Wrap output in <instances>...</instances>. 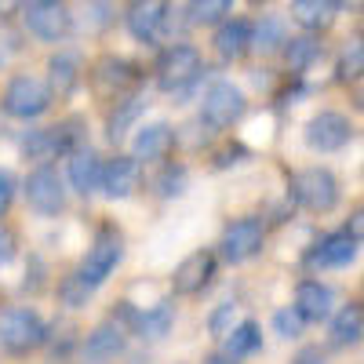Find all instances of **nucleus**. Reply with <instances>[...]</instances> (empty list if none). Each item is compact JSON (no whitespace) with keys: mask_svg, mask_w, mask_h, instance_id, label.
I'll list each match as a JSON object with an SVG mask.
<instances>
[{"mask_svg":"<svg viewBox=\"0 0 364 364\" xmlns=\"http://www.w3.org/2000/svg\"><path fill=\"white\" fill-rule=\"evenodd\" d=\"M288 41V29L281 15H266L259 26H252V51L259 55H277Z\"/></svg>","mask_w":364,"mask_h":364,"instance_id":"obj_30","label":"nucleus"},{"mask_svg":"<svg viewBox=\"0 0 364 364\" xmlns=\"http://www.w3.org/2000/svg\"><path fill=\"white\" fill-rule=\"evenodd\" d=\"M288 197L302 211H310V215H331V211L339 208V200H343V186H339V178H336V171H331V168L310 164V168L291 171Z\"/></svg>","mask_w":364,"mask_h":364,"instance_id":"obj_3","label":"nucleus"},{"mask_svg":"<svg viewBox=\"0 0 364 364\" xmlns=\"http://www.w3.org/2000/svg\"><path fill=\"white\" fill-rule=\"evenodd\" d=\"M211 48L223 63H240L252 51V22L248 18H223L215 37H211Z\"/></svg>","mask_w":364,"mask_h":364,"instance_id":"obj_22","label":"nucleus"},{"mask_svg":"<svg viewBox=\"0 0 364 364\" xmlns=\"http://www.w3.org/2000/svg\"><path fill=\"white\" fill-rule=\"evenodd\" d=\"M357 255H360V237L350 230H331L310 245L306 266L310 269H346L350 262H357Z\"/></svg>","mask_w":364,"mask_h":364,"instance_id":"obj_15","label":"nucleus"},{"mask_svg":"<svg viewBox=\"0 0 364 364\" xmlns=\"http://www.w3.org/2000/svg\"><path fill=\"white\" fill-rule=\"evenodd\" d=\"M124 350H128V331L120 328L113 317L99 321V324L80 339V357H84V364H113V360L124 357Z\"/></svg>","mask_w":364,"mask_h":364,"instance_id":"obj_16","label":"nucleus"},{"mask_svg":"<svg viewBox=\"0 0 364 364\" xmlns=\"http://www.w3.org/2000/svg\"><path fill=\"white\" fill-rule=\"evenodd\" d=\"M15 255H18V233L0 219V269H8L15 262Z\"/></svg>","mask_w":364,"mask_h":364,"instance_id":"obj_38","label":"nucleus"},{"mask_svg":"<svg viewBox=\"0 0 364 364\" xmlns=\"http://www.w3.org/2000/svg\"><path fill=\"white\" fill-rule=\"evenodd\" d=\"M18 190H22L29 211L41 215V219H58L66 211V200H70L66 178L55 171V164H33Z\"/></svg>","mask_w":364,"mask_h":364,"instance_id":"obj_8","label":"nucleus"},{"mask_svg":"<svg viewBox=\"0 0 364 364\" xmlns=\"http://www.w3.org/2000/svg\"><path fill=\"white\" fill-rule=\"evenodd\" d=\"M146 106H149V99L142 95L139 87L128 91V95H117V99H113V109H109V117H106V139L117 146L128 132H135V124H139V117L146 113Z\"/></svg>","mask_w":364,"mask_h":364,"instance_id":"obj_21","label":"nucleus"},{"mask_svg":"<svg viewBox=\"0 0 364 364\" xmlns=\"http://www.w3.org/2000/svg\"><path fill=\"white\" fill-rule=\"evenodd\" d=\"M339 80H360V73H364V44H360V37H353V41H346V48H343V55H339Z\"/></svg>","mask_w":364,"mask_h":364,"instance_id":"obj_33","label":"nucleus"},{"mask_svg":"<svg viewBox=\"0 0 364 364\" xmlns=\"http://www.w3.org/2000/svg\"><path fill=\"white\" fill-rule=\"evenodd\" d=\"M288 15L302 33H324V29H331V22H336L339 4L336 0H291Z\"/></svg>","mask_w":364,"mask_h":364,"instance_id":"obj_26","label":"nucleus"},{"mask_svg":"<svg viewBox=\"0 0 364 364\" xmlns=\"http://www.w3.org/2000/svg\"><path fill=\"white\" fill-rule=\"evenodd\" d=\"M200 128H208V132H215V135H223V132H230V128H237L240 120L248 117V95L240 91L233 80H226V77H219V80H211L204 91H200Z\"/></svg>","mask_w":364,"mask_h":364,"instance_id":"obj_5","label":"nucleus"},{"mask_svg":"<svg viewBox=\"0 0 364 364\" xmlns=\"http://www.w3.org/2000/svg\"><path fill=\"white\" fill-rule=\"evenodd\" d=\"M262 350V328L252 317H240L226 336L219 339V353H226L230 360H248Z\"/></svg>","mask_w":364,"mask_h":364,"instance_id":"obj_24","label":"nucleus"},{"mask_svg":"<svg viewBox=\"0 0 364 364\" xmlns=\"http://www.w3.org/2000/svg\"><path fill=\"white\" fill-rule=\"evenodd\" d=\"M248 4H269V0H248Z\"/></svg>","mask_w":364,"mask_h":364,"instance_id":"obj_43","label":"nucleus"},{"mask_svg":"<svg viewBox=\"0 0 364 364\" xmlns=\"http://www.w3.org/2000/svg\"><path fill=\"white\" fill-rule=\"evenodd\" d=\"M353 135H357V124L339 109L314 113L306 132H302V139H306V146L314 154H339V149H346L353 142Z\"/></svg>","mask_w":364,"mask_h":364,"instance_id":"obj_12","label":"nucleus"},{"mask_svg":"<svg viewBox=\"0 0 364 364\" xmlns=\"http://www.w3.org/2000/svg\"><path fill=\"white\" fill-rule=\"evenodd\" d=\"M273 331H277L281 339L295 343V339H302V331H306V321H302L291 306H281V310H273Z\"/></svg>","mask_w":364,"mask_h":364,"instance_id":"obj_34","label":"nucleus"},{"mask_svg":"<svg viewBox=\"0 0 364 364\" xmlns=\"http://www.w3.org/2000/svg\"><path fill=\"white\" fill-rule=\"evenodd\" d=\"M252 154H248V146L245 142H226L223 149H215L211 154V164H215L219 171H226V168H237V164H245Z\"/></svg>","mask_w":364,"mask_h":364,"instance_id":"obj_36","label":"nucleus"},{"mask_svg":"<svg viewBox=\"0 0 364 364\" xmlns=\"http://www.w3.org/2000/svg\"><path fill=\"white\" fill-rule=\"evenodd\" d=\"M339 8H353V11H360V0H336Z\"/></svg>","mask_w":364,"mask_h":364,"instance_id":"obj_42","label":"nucleus"},{"mask_svg":"<svg viewBox=\"0 0 364 364\" xmlns=\"http://www.w3.org/2000/svg\"><path fill=\"white\" fill-rule=\"evenodd\" d=\"M124 26L139 44H161L171 33V0H132Z\"/></svg>","mask_w":364,"mask_h":364,"instance_id":"obj_13","label":"nucleus"},{"mask_svg":"<svg viewBox=\"0 0 364 364\" xmlns=\"http://www.w3.org/2000/svg\"><path fill=\"white\" fill-rule=\"evenodd\" d=\"M91 299H95V288H91L77 269H73V273H66V277L58 281V302H63L66 310H84Z\"/></svg>","mask_w":364,"mask_h":364,"instance_id":"obj_31","label":"nucleus"},{"mask_svg":"<svg viewBox=\"0 0 364 364\" xmlns=\"http://www.w3.org/2000/svg\"><path fill=\"white\" fill-rule=\"evenodd\" d=\"M73 18V29L84 37H99L106 33V29L117 22V8H113V0H80V8Z\"/></svg>","mask_w":364,"mask_h":364,"instance_id":"obj_27","label":"nucleus"},{"mask_svg":"<svg viewBox=\"0 0 364 364\" xmlns=\"http://www.w3.org/2000/svg\"><path fill=\"white\" fill-rule=\"evenodd\" d=\"M87 124L80 117H66L58 124H48V128H33L22 135V157L33 161V164H51L58 157H70L73 149L87 146Z\"/></svg>","mask_w":364,"mask_h":364,"instance_id":"obj_2","label":"nucleus"},{"mask_svg":"<svg viewBox=\"0 0 364 364\" xmlns=\"http://www.w3.org/2000/svg\"><path fill=\"white\" fill-rule=\"evenodd\" d=\"M91 87L99 91L102 99H117V95H128L142 84V70L132 63L124 55H102L95 58V66H91Z\"/></svg>","mask_w":364,"mask_h":364,"instance_id":"obj_14","label":"nucleus"},{"mask_svg":"<svg viewBox=\"0 0 364 364\" xmlns=\"http://www.w3.org/2000/svg\"><path fill=\"white\" fill-rule=\"evenodd\" d=\"M237 321H240V306H237V302H219V306L211 310V317H208V331H211V339H223Z\"/></svg>","mask_w":364,"mask_h":364,"instance_id":"obj_35","label":"nucleus"},{"mask_svg":"<svg viewBox=\"0 0 364 364\" xmlns=\"http://www.w3.org/2000/svg\"><path fill=\"white\" fill-rule=\"evenodd\" d=\"M266 252V223L248 215V219H233L223 226V237H219V255L230 262V266H245L252 259H259Z\"/></svg>","mask_w":364,"mask_h":364,"instance_id":"obj_9","label":"nucleus"},{"mask_svg":"<svg viewBox=\"0 0 364 364\" xmlns=\"http://www.w3.org/2000/svg\"><path fill=\"white\" fill-rule=\"evenodd\" d=\"M186 190H190V168L182 161H164L161 171L154 175V193L161 200H178L186 197Z\"/></svg>","mask_w":364,"mask_h":364,"instance_id":"obj_29","label":"nucleus"},{"mask_svg":"<svg viewBox=\"0 0 364 364\" xmlns=\"http://www.w3.org/2000/svg\"><path fill=\"white\" fill-rule=\"evenodd\" d=\"M291 310L306 324H324L331 317V310H336V291H331V284H324L317 277H306V281L295 284Z\"/></svg>","mask_w":364,"mask_h":364,"instance_id":"obj_19","label":"nucleus"},{"mask_svg":"<svg viewBox=\"0 0 364 364\" xmlns=\"http://www.w3.org/2000/svg\"><path fill=\"white\" fill-rule=\"evenodd\" d=\"M22 26L29 37H37L44 44H58L73 33V18L63 0H29L22 8Z\"/></svg>","mask_w":364,"mask_h":364,"instance_id":"obj_11","label":"nucleus"},{"mask_svg":"<svg viewBox=\"0 0 364 364\" xmlns=\"http://www.w3.org/2000/svg\"><path fill=\"white\" fill-rule=\"evenodd\" d=\"M51 343V328L33 306L0 310V350L8 357H29Z\"/></svg>","mask_w":364,"mask_h":364,"instance_id":"obj_4","label":"nucleus"},{"mask_svg":"<svg viewBox=\"0 0 364 364\" xmlns=\"http://www.w3.org/2000/svg\"><path fill=\"white\" fill-rule=\"evenodd\" d=\"M288 364H328V357H324V350H321V346H302Z\"/></svg>","mask_w":364,"mask_h":364,"instance_id":"obj_39","label":"nucleus"},{"mask_svg":"<svg viewBox=\"0 0 364 364\" xmlns=\"http://www.w3.org/2000/svg\"><path fill=\"white\" fill-rule=\"evenodd\" d=\"M204 364H240V360H230L226 353H211V357H204Z\"/></svg>","mask_w":364,"mask_h":364,"instance_id":"obj_41","label":"nucleus"},{"mask_svg":"<svg viewBox=\"0 0 364 364\" xmlns=\"http://www.w3.org/2000/svg\"><path fill=\"white\" fill-rule=\"evenodd\" d=\"M328 321H331L328 324L331 346L346 350V346H357L360 343V336H364V306H360V299L346 302V306H339V310H331Z\"/></svg>","mask_w":364,"mask_h":364,"instance_id":"obj_25","label":"nucleus"},{"mask_svg":"<svg viewBox=\"0 0 364 364\" xmlns=\"http://www.w3.org/2000/svg\"><path fill=\"white\" fill-rule=\"evenodd\" d=\"M175 146H178V139H175L171 120L135 124V135H132V157L135 161H168Z\"/></svg>","mask_w":364,"mask_h":364,"instance_id":"obj_18","label":"nucleus"},{"mask_svg":"<svg viewBox=\"0 0 364 364\" xmlns=\"http://www.w3.org/2000/svg\"><path fill=\"white\" fill-rule=\"evenodd\" d=\"M18 197V178L11 168H0V219H8V211Z\"/></svg>","mask_w":364,"mask_h":364,"instance_id":"obj_37","label":"nucleus"},{"mask_svg":"<svg viewBox=\"0 0 364 364\" xmlns=\"http://www.w3.org/2000/svg\"><path fill=\"white\" fill-rule=\"evenodd\" d=\"M99 178H102V157L91 146H80L66 157V186L77 197H91L99 193Z\"/></svg>","mask_w":364,"mask_h":364,"instance_id":"obj_20","label":"nucleus"},{"mask_svg":"<svg viewBox=\"0 0 364 364\" xmlns=\"http://www.w3.org/2000/svg\"><path fill=\"white\" fill-rule=\"evenodd\" d=\"M22 11V0H0V22H8Z\"/></svg>","mask_w":364,"mask_h":364,"instance_id":"obj_40","label":"nucleus"},{"mask_svg":"<svg viewBox=\"0 0 364 364\" xmlns=\"http://www.w3.org/2000/svg\"><path fill=\"white\" fill-rule=\"evenodd\" d=\"M120 262H124V233L117 230V223H102V226H95V233H91V245H87L77 273L99 291L117 273Z\"/></svg>","mask_w":364,"mask_h":364,"instance_id":"obj_6","label":"nucleus"},{"mask_svg":"<svg viewBox=\"0 0 364 364\" xmlns=\"http://www.w3.org/2000/svg\"><path fill=\"white\" fill-rule=\"evenodd\" d=\"M233 0H190V26H219L223 18H230Z\"/></svg>","mask_w":364,"mask_h":364,"instance_id":"obj_32","label":"nucleus"},{"mask_svg":"<svg viewBox=\"0 0 364 364\" xmlns=\"http://www.w3.org/2000/svg\"><path fill=\"white\" fill-rule=\"evenodd\" d=\"M215 273H219V255L211 248H197L171 269L168 288H171L175 299H197V295H204L211 288Z\"/></svg>","mask_w":364,"mask_h":364,"instance_id":"obj_10","label":"nucleus"},{"mask_svg":"<svg viewBox=\"0 0 364 364\" xmlns=\"http://www.w3.org/2000/svg\"><path fill=\"white\" fill-rule=\"evenodd\" d=\"M84 80V63L77 51H58L48 58V87L55 99H70Z\"/></svg>","mask_w":364,"mask_h":364,"instance_id":"obj_23","label":"nucleus"},{"mask_svg":"<svg viewBox=\"0 0 364 364\" xmlns=\"http://www.w3.org/2000/svg\"><path fill=\"white\" fill-rule=\"evenodd\" d=\"M204 55L193 44H168L157 63H154V84L164 95L175 99H197L200 95V84H204Z\"/></svg>","mask_w":364,"mask_h":364,"instance_id":"obj_1","label":"nucleus"},{"mask_svg":"<svg viewBox=\"0 0 364 364\" xmlns=\"http://www.w3.org/2000/svg\"><path fill=\"white\" fill-rule=\"evenodd\" d=\"M284 66H288V73L291 77H302L306 73L317 58H321V41L314 37V33H302V37H288L284 41Z\"/></svg>","mask_w":364,"mask_h":364,"instance_id":"obj_28","label":"nucleus"},{"mask_svg":"<svg viewBox=\"0 0 364 364\" xmlns=\"http://www.w3.org/2000/svg\"><path fill=\"white\" fill-rule=\"evenodd\" d=\"M51 106H55V95H51L48 80H41L33 73H15L8 80V87H4V95H0V109H4V117L22 120V124L41 120Z\"/></svg>","mask_w":364,"mask_h":364,"instance_id":"obj_7","label":"nucleus"},{"mask_svg":"<svg viewBox=\"0 0 364 364\" xmlns=\"http://www.w3.org/2000/svg\"><path fill=\"white\" fill-rule=\"evenodd\" d=\"M142 186V161H135L132 154H117L109 161H102V178L99 190L106 200H132Z\"/></svg>","mask_w":364,"mask_h":364,"instance_id":"obj_17","label":"nucleus"}]
</instances>
